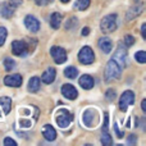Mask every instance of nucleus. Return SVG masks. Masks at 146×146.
Masks as SVG:
<instances>
[{"instance_id":"20e7f679","label":"nucleus","mask_w":146,"mask_h":146,"mask_svg":"<svg viewBox=\"0 0 146 146\" xmlns=\"http://www.w3.org/2000/svg\"><path fill=\"white\" fill-rule=\"evenodd\" d=\"M73 118H74L73 114L69 113L67 109H60V110L56 113L55 121H56V124H58L60 128H67L73 122Z\"/></svg>"},{"instance_id":"6e6552de","label":"nucleus","mask_w":146,"mask_h":146,"mask_svg":"<svg viewBox=\"0 0 146 146\" xmlns=\"http://www.w3.org/2000/svg\"><path fill=\"white\" fill-rule=\"evenodd\" d=\"M126 59H127V49L124 48L122 44H119L115 53H114V55H113V60L115 62V63H118V66L123 69L124 67H126Z\"/></svg>"},{"instance_id":"bb28decb","label":"nucleus","mask_w":146,"mask_h":146,"mask_svg":"<svg viewBox=\"0 0 146 146\" xmlns=\"http://www.w3.org/2000/svg\"><path fill=\"white\" fill-rule=\"evenodd\" d=\"M135 59H136L139 63H141V64H144L146 63V53L145 51H137L136 54H135Z\"/></svg>"},{"instance_id":"c756f323","label":"nucleus","mask_w":146,"mask_h":146,"mask_svg":"<svg viewBox=\"0 0 146 146\" xmlns=\"http://www.w3.org/2000/svg\"><path fill=\"white\" fill-rule=\"evenodd\" d=\"M135 44V37L131 35H126L124 36V45L127 46V48H129V46H132Z\"/></svg>"},{"instance_id":"f8f14e48","label":"nucleus","mask_w":146,"mask_h":146,"mask_svg":"<svg viewBox=\"0 0 146 146\" xmlns=\"http://www.w3.org/2000/svg\"><path fill=\"white\" fill-rule=\"evenodd\" d=\"M4 83L9 87H19L22 85V76L21 74H12V76H7L4 78Z\"/></svg>"},{"instance_id":"0eeeda50","label":"nucleus","mask_w":146,"mask_h":146,"mask_svg":"<svg viewBox=\"0 0 146 146\" xmlns=\"http://www.w3.org/2000/svg\"><path fill=\"white\" fill-rule=\"evenodd\" d=\"M135 103V94L131 90H127L122 94L121 99H119V109L122 111H126L129 105Z\"/></svg>"},{"instance_id":"6ab92c4d","label":"nucleus","mask_w":146,"mask_h":146,"mask_svg":"<svg viewBox=\"0 0 146 146\" xmlns=\"http://www.w3.org/2000/svg\"><path fill=\"white\" fill-rule=\"evenodd\" d=\"M40 85H41L40 78L36 77V76H33V77L28 81L27 88H28V91H30V92H37V91L40 90Z\"/></svg>"},{"instance_id":"f3484780","label":"nucleus","mask_w":146,"mask_h":146,"mask_svg":"<svg viewBox=\"0 0 146 146\" xmlns=\"http://www.w3.org/2000/svg\"><path fill=\"white\" fill-rule=\"evenodd\" d=\"M80 86L82 88H85V90H91V88L94 87V85H95V81H94V78L91 77L90 74H83L81 76L80 78Z\"/></svg>"},{"instance_id":"b1692460","label":"nucleus","mask_w":146,"mask_h":146,"mask_svg":"<svg viewBox=\"0 0 146 146\" xmlns=\"http://www.w3.org/2000/svg\"><path fill=\"white\" fill-rule=\"evenodd\" d=\"M101 144L105 146L113 145V139H111V136L108 133V131H104L103 135H101Z\"/></svg>"},{"instance_id":"2eb2a0df","label":"nucleus","mask_w":146,"mask_h":146,"mask_svg":"<svg viewBox=\"0 0 146 146\" xmlns=\"http://www.w3.org/2000/svg\"><path fill=\"white\" fill-rule=\"evenodd\" d=\"M42 135L44 139L48 141H54L56 139V131L54 129V127L51 124H45L42 127Z\"/></svg>"},{"instance_id":"72a5a7b5","label":"nucleus","mask_w":146,"mask_h":146,"mask_svg":"<svg viewBox=\"0 0 146 146\" xmlns=\"http://www.w3.org/2000/svg\"><path fill=\"white\" fill-rule=\"evenodd\" d=\"M8 3H9V4L12 5L13 8H17V7H19V5L22 4V3H23V0H9V1H8Z\"/></svg>"},{"instance_id":"c85d7f7f","label":"nucleus","mask_w":146,"mask_h":146,"mask_svg":"<svg viewBox=\"0 0 146 146\" xmlns=\"http://www.w3.org/2000/svg\"><path fill=\"white\" fill-rule=\"evenodd\" d=\"M105 98L108 99L109 101H113L114 99L117 98V92H115V90H113V88H109V90H106V92H105Z\"/></svg>"},{"instance_id":"f704fd0d","label":"nucleus","mask_w":146,"mask_h":146,"mask_svg":"<svg viewBox=\"0 0 146 146\" xmlns=\"http://www.w3.org/2000/svg\"><path fill=\"white\" fill-rule=\"evenodd\" d=\"M114 132L117 133V136H118L119 139H122V137H123V135H124L123 132H122L121 129L118 128V124H117V123H114Z\"/></svg>"},{"instance_id":"ea45409f","label":"nucleus","mask_w":146,"mask_h":146,"mask_svg":"<svg viewBox=\"0 0 146 146\" xmlns=\"http://www.w3.org/2000/svg\"><path fill=\"white\" fill-rule=\"evenodd\" d=\"M35 1L37 5H41V7H42V0H35Z\"/></svg>"},{"instance_id":"4c0bfd02","label":"nucleus","mask_w":146,"mask_h":146,"mask_svg":"<svg viewBox=\"0 0 146 146\" xmlns=\"http://www.w3.org/2000/svg\"><path fill=\"white\" fill-rule=\"evenodd\" d=\"M141 109H142V111H146V100L145 99L142 100V103H141Z\"/></svg>"},{"instance_id":"393cba45","label":"nucleus","mask_w":146,"mask_h":146,"mask_svg":"<svg viewBox=\"0 0 146 146\" xmlns=\"http://www.w3.org/2000/svg\"><path fill=\"white\" fill-rule=\"evenodd\" d=\"M15 67V62L12 58H5L4 59V68L7 72H10Z\"/></svg>"},{"instance_id":"9d476101","label":"nucleus","mask_w":146,"mask_h":146,"mask_svg":"<svg viewBox=\"0 0 146 146\" xmlns=\"http://www.w3.org/2000/svg\"><path fill=\"white\" fill-rule=\"evenodd\" d=\"M62 95L66 99H68V100H74L78 96V91L71 83H64V85L62 86Z\"/></svg>"},{"instance_id":"4be33fe9","label":"nucleus","mask_w":146,"mask_h":146,"mask_svg":"<svg viewBox=\"0 0 146 146\" xmlns=\"http://www.w3.org/2000/svg\"><path fill=\"white\" fill-rule=\"evenodd\" d=\"M77 74H78V69L76 68V67L69 66L64 69V76H66L67 78H69V80H74V78L77 77Z\"/></svg>"},{"instance_id":"412c9836","label":"nucleus","mask_w":146,"mask_h":146,"mask_svg":"<svg viewBox=\"0 0 146 146\" xmlns=\"http://www.w3.org/2000/svg\"><path fill=\"white\" fill-rule=\"evenodd\" d=\"M0 106L4 109L5 114L10 113V109H12V100H10L8 96H4V98H0Z\"/></svg>"},{"instance_id":"aec40b11","label":"nucleus","mask_w":146,"mask_h":146,"mask_svg":"<svg viewBox=\"0 0 146 146\" xmlns=\"http://www.w3.org/2000/svg\"><path fill=\"white\" fill-rule=\"evenodd\" d=\"M62 21H63V17H62L60 13H53L50 15V26L54 28V30H58L62 25Z\"/></svg>"},{"instance_id":"a878e982","label":"nucleus","mask_w":146,"mask_h":146,"mask_svg":"<svg viewBox=\"0 0 146 146\" xmlns=\"http://www.w3.org/2000/svg\"><path fill=\"white\" fill-rule=\"evenodd\" d=\"M78 25V19L76 17H71L68 21L66 22V28L67 30H73L76 28V26Z\"/></svg>"},{"instance_id":"7ed1b4c3","label":"nucleus","mask_w":146,"mask_h":146,"mask_svg":"<svg viewBox=\"0 0 146 146\" xmlns=\"http://www.w3.org/2000/svg\"><path fill=\"white\" fill-rule=\"evenodd\" d=\"M100 30L104 33H111L117 30V14H109L100 22Z\"/></svg>"},{"instance_id":"ddd939ff","label":"nucleus","mask_w":146,"mask_h":146,"mask_svg":"<svg viewBox=\"0 0 146 146\" xmlns=\"http://www.w3.org/2000/svg\"><path fill=\"white\" fill-rule=\"evenodd\" d=\"M55 77H56L55 68H51V67H49L46 71H44L42 76H41V80H42L44 83H46V85H50L51 82H54Z\"/></svg>"},{"instance_id":"423d86ee","label":"nucleus","mask_w":146,"mask_h":146,"mask_svg":"<svg viewBox=\"0 0 146 146\" xmlns=\"http://www.w3.org/2000/svg\"><path fill=\"white\" fill-rule=\"evenodd\" d=\"M12 53L15 56H21V58H25L28 54V45L25 41L21 40H15L12 42Z\"/></svg>"},{"instance_id":"dca6fc26","label":"nucleus","mask_w":146,"mask_h":146,"mask_svg":"<svg viewBox=\"0 0 146 146\" xmlns=\"http://www.w3.org/2000/svg\"><path fill=\"white\" fill-rule=\"evenodd\" d=\"M98 45L100 48V50L105 54H109L111 51V49H113V42H111V40L109 37H101L99 40Z\"/></svg>"},{"instance_id":"473e14b6","label":"nucleus","mask_w":146,"mask_h":146,"mask_svg":"<svg viewBox=\"0 0 146 146\" xmlns=\"http://www.w3.org/2000/svg\"><path fill=\"white\" fill-rule=\"evenodd\" d=\"M4 145L5 146H17V142H15L13 139H10V137H5L4 139Z\"/></svg>"},{"instance_id":"58836bf2","label":"nucleus","mask_w":146,"mask_h":146,"mask_svg":"<svg viewBox=\"0 0 146 146\" xmlns=\"http://www.w3.org/2000/svg\"><path fill=\"white\" fill-rule=\"evenodd\" d=\"M54 0H42V5H46V4H50V3H53Z\"/></svg>"},{"instance_id":"2f4dec72","label":"nucleus","mask_w":146,"mask_h":146,"mask_svg":"<svg viewBox=\"0 0 146 146\" xmlns=\"http://www.w3.org/2000/svg\"><path fill=\"white\" fill-rule=\"evenodd\" d=\"M108 126H109V114L105 113L104 114V124H103V132L108 131Z\"/></svg>"},{"instance_id":"1a4fd4ad","label":"nucleus","mask_w":146,"mask_h":146,"mask_svg":"<svg viewBox=\"0 0 146 146\" xmlns=\"http://www.w3.org/2000/svg\"><path fill=\"white\" fill-rule=\"evenodd\" d=\"M50 55L56 64H63L64 62H67V53L60 46H53L50 49Z\"/></svg>"},{"instance_id":"a19ab883","label":"nucleus","mask_w":146,"mask_h":146,"mask_svg":"<svg viewBox=\"0 0 146 146\" xmlns=\"http://www.w3.org/2000/svg\"><path fill=\"white\" fill-rule=\"evenodd\" d=\"M60 1H62V3H68L69 0H60Z\"/></svg>"},{"instance_id":"c9c22d12","label":"nucleus","mask_w":146,"mask_h":146,"mask_svg":"<svg viewBox=\"0 0 146 146\" xmlns=\"http://www.w3.org/2000/svg\"><path fill=\"white\" fill-rule=\"evenodd\" d=\"M141 35H142V38H146V23L141 26Z\"/></svg>"},{"instance_id":"5701e85b","label":"nucleus","mask_w":146,"mask_h":146,"mask_svg":"<svg viewBox=\"0 0 146 146\" xmlns=\"http://www.w3.org/2000/svg\"><path fill=\"white\" fill-rule=\"evenodd\" d=\"M90 7V0H77L74 3V8L78 10H85Z\"/></svg>"},{"instance_id":"9b49d317","label":"nucleus","mask_w":146,"mask_h":146,"mask_svg":"<svg viewBox=\"0 0 146 146\" xmlns=\"http://www.w3.org/2000/svg\"><path fill=\"white\" fill-rule=\"evenodd\" d=\"M25 26L31 32H37V31L40 30V22H38V19L36 17H33V15H27V17L25 18Z\"/></svg>"},{"instance_id":"cd10ccee","label":"nucleus","mask_w":146,"mask_h":146,"mask_svg":"<svg viewBox=\"0 0 146 146\" xmlns=\"http://www.w3.org/2000/svg\"><path fill=\"white\" fill-rule=\"evenodd\" d=\"M7 35H8L7 28H5V27H0V46L4 45L5 40H7Z\"/></svg>"},{"instance_id":"39448f33","label":"nucleus","mask_w":146,"mask_h":146,"mask_svg":"<svg viewBox=\"0 0 146 146\" xmlns=\"http://www.w3.org/2000/svg\"><path fill=\"white\" fill-rule=\"evenodd\" d=\"M78 60L81 64H85V66L92 64L95 62V54H94L92 49L90 46H83L78 53Z\"/></svg>"},{"instance_id":"4468645a","label":"nucleus","mask_w":146,"mask_h":146,"mask_svg":"<svg viewBox=\"0 0 146 146\" xmlns=\"http://www.w3.org/2000/svg\"><path fill=\"white\" fill-rule=\"evenodd\" d=\"M142 10H144V3H140V4H136V5H133V7H131L129 10L127 12V21H131V19H133L135 17H139L142 13Z\"/></svg>"},{"instance_id":"7c9ffc66","label":"nucleus","mask_w":146,"mask_h":146,"mask_svg":"<svg viewBox=\"0 0 146 146\" xmlns=\"http://www.w3.org/2000/svg\"><path fill=\"white\" fill-rule=\"evenodd\" d=\"M136 142H137V136L136 135L132 133V135H129V136L127 137V144L128 145H135Z\"/></svg>"},{"instance_id":"e433bc0d","label":"nucleus","mask_w":146,"mask_h":146,"mask_svg":"<svg viewBox=\"0 0 146 146\" xmlns=\"http://www.w3.org/2000/svg\"><path fill=\"white\" fill-rule=\"evenodd\" d=\"M88 33H90V28H88V27H85V28L82 30V35H83V36H87Z\"/></svg>"},{"instance_id":"a211bd4d","label":"nucleus","mask_w":146,"mask_h":146,"mask_svg":"<svg viewBox=\"0 0 146 146\" xmlns=\"http://www.w3.org/2000/svg\"><path fill=\"white\" fill-rule=\"evenodd\" d=\"M14 14V8L9 4V3H3V5L0 7V15L3 18H10Z\"/></svg>"},{"instance_id":"f257e3e1","label":"nucleus","mask_w":146,"mask_h":146,"mask_svg":"<svg viewBox=\"0 0 146 146\" xmlns=\"http://www.w3.org/2000/svg\"><path fill=\"white\" fill-rule=\"evenodd\" d=\"M122 74V68L118 66V63L111 59V60L108 62L106 64V68H105V81L106 82H110L113 80H117L119 78Z\"/></svg>"},{"instance_id":"f03ea898","label":"nucleus","mask_w":146,"mask_h":146,"mask_svg":"<svg viewBox=\"0 0 146 146\" xmlns=\"http://www.w3.org/2000/svg\"><path fill=\"white\" fill-rule=\"evenodd\" d=\"M82 122L86 127H88V128L96 127L99 123V113L92 108L86 109L82 114Z\"/></svg>"}]
</instances>
